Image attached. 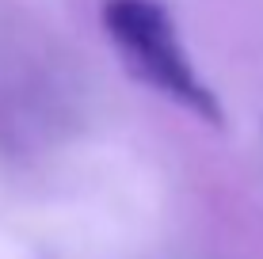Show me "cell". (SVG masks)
Segmentation results:
<instances>
[{
    "instance_id": "obj_1",
    "label": "cell",
    "mask_w": 263,
    "mask_h": 259,
    "mask_svg": "<svg viewBox=\"0 0 263 259\" xmlns=\"http://www.w3.org/2000/svg\"><path fill=\"white\" fill-rule=\"evenodd\" d=\"M99 19H103L111 46L119 50L122 65L130 69V76H138L153 92L168 95L195 118L214 122V126L221 122V103L191 65L179 42L176 19L160 0H103Z\"/></svg>"
}]
</instances>
